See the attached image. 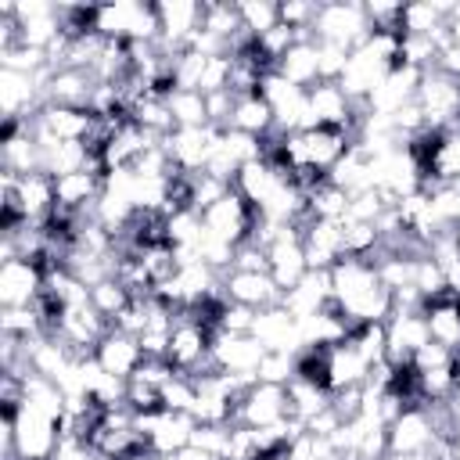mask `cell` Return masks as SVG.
<instances>
[{
  "label": "cell",
  "instance_id": "5bb4252c",
  "mask_svg": "<svg viewBox=\"0 0 460 460\" xmlns=\"http://www.w3.org/2000/svg\"><path fill=\"white\" fill-rule=\"evenodd\" d=\"M40 291H43V273L36 262H29V259L0 262V309L32 305Z\"/></svg>",
  "mask_w": 460,
  "mask_h": 460
},
{
  "label": "cell",
  "instance_id": "4fadbf2b",
  "mask_svg": "<svg viewBox=\"0 0 460 460\" xmlns=\"http://www.w3.org/2000/svg\"><path fill=\"white\" fill-rule=\"evenodd\" d=\"M420 68H410V65H395L385 83L367 97V111L370 115H395L402 104L417 101V86H420Z\"/></svg>",
  "mask_w": 460,
  "mask_h": 460
},
{
  "label": "cell",
  "instance_id": "8fae6325",
  "mask_svg": "<svg viewBox=\"0 0 460 460\" xmlns=\"http://www.w3.org/2000/svg\"><path fill=\"white\" fill-rule=\"evenodd\" d=\"M212 356L219 363V370L226 374H259V363L266 359V349L252 338V334H226V331H212ZM259 381V377H255Z\"/></svg>",
  "mask_w": 460,
  "mask_h": 460
},
{
  "label": "cell",
  "instance_id": "ac0fdd59",
  "mask_svg": "<svg viewBox=\"0 0 460 460\" xmlns=\"http://www.w3.org/2000/svg\"><path fill=\"white\" fill-rule=\"evenodd\" d=\"M101 194H104V176H97V172H90V169L54 176V198H58V208L86 212V208L97 205Z\"/></svg>",
  "mask_w": 460,
  "mask_h": 460
},
{
  "label": "cell",
  "instance_id": "277c9868",
  "mask_svg": "<svg viewBox=\"0 0 460 460\" xmlns=\"http://www.w3.org/2000/svg\"><path fill=\"white\" fill-rule=\"evenodd\" d=\"M208 352H212V327L180 309V316L172 323V334H169V363L180 374H190Z\"/></svg>",
  "mask_w": 460,
  "mask_h": 460
},
{
  "label": "cell",
  "instance_id": "d4e9b609",
  "mask_svg": "<svg viewBox=\"0 0 460 460\" xmlns=\"http://www.w3.org/2000/svg\"><path fill=\"white\" fill-rule=\"evenodd\" d=\"M237 14H241L244 32H252V36H262V32L280 25V7L273 0H241Z\"/></svg>",
  "mask_w": 460,
  "mask_h": 460
},
{
  "label": "cell",
  "instance_id": "30bf717a",
  "mask_svg": "<svg viewBox=\"0 0 460 460\" xmlns=\"http://www.w3.org/2000/svg\"><path fill=\"white\" fill-rule=\"evenodd\" d=\"M252 338L266 352H298L302 349V327H298V320L284 305L259 309L255 323H252Z\"/></svg>",
  "mask_w": 460,
  "mask_h": 460
},
{
  "label": "cell",
  "instance_id": "ba28073f",
  "mask_svg": "<svg viewBox=\"0 0 460 460\" xmlns=\"http://www.w3.org/2000/svg\"><path fill=\"white\" fill-rule=\"evenodd\" d=\"M137 424L147 435L155 456H176L180 449L190 446V435L198 428V420L190 413H169V410L155 413V417H137Z\"/></svg>",
  "mask_w": 460,
  "mask_h": 460
},
{
  "label": "cell",
  "instance_id": "4316f807",
  "mask_svg": "<svg viewBox=\"0 0 460 460\" xmlns=\"http://www.w3.org/2000/svg\"><path fill=\"white\" fill-rule=\"evenodd\" d=\"M255 377L266 385H288L295 377V352H266Z\"/></svg>",
  "mask_w": 460,
  "mask_h": 460
},
{
  "label": "cell",
  "instance_id": "52a82bcc",
  "mask_svg": "<svg viewBox=\"0 0 460 460\" xmlns=\"http://www.w3.org/2000/svg\"><path fill=\"white\" fill-rule=\"evenodd\" d=\"M435 424L428 406H406L392 424H388V456H406V453H424L435 446Z\"/></svg>",
  "mask_w": 460,
  "mask_h": 460
},
{
  "label": "cell",
  "instance_id": "5b68a950",
  "mask_svg": "<svg viewBox=\"0 0 460 460\" xmlns=\"http://www.w3.org/2000/svg\"><path fill=\"white\" fill-rule=\"evenodd\" d=\"M266 255H270V277L277 280L280 291L295 288V284L309 273L305 248H302V234H298L295 226H280L277 237L266 244Z\"/></svg>",
  "mask_w": 460,
  "mask_h": 460
},
{
  "label": "cell",
  "instance_id": "83f0119b",
  "mask_svg": "<svg viewBox=\"0 0 460 460\" xmlns=\"http://www.w3.org/2000/svg\"><path fill=\"white\" fill-rule=\"evenodd\" d=\"M234 108H237V97H234L230 90L205 93V115H208V126H216V129H230V122H234Z\"/></svg>",
  "mask_w": 460,
  "mask_h": 460
},
{
  "label": "cell",
  "instance_id": "7c38bea8",
  "mask_svg": "<svg viewBox=\"0 0 460 460\" xmlns=\"http://www.w3.org/2000/svg\"><path fill=\"white\" fill-rule=\"evenodd\" d=\"M223 288H226V298L237 302V305H248V309H270V305H280L284 291L277 288V280L270 273H244V270H226L223 273Z\"/></svg>",
  "mask_w": 460,
  "mask_h": 460
},
{
  "label": "cell",
  "instance_id": "4dcf8cb0",
  "mask_svg": "<svg viewBox=\"0 0 460 460\" xmlns=\"http://www.w3.org/2000/svg\"><path fill=\"white\" fill-rule=\"evenodd\" d=\"M158 460H176V456H158Z\"/></svg>",
  "mask_w": 460,
  "mask_h": 460
},
{
  "label": "cell",
  "instance_id": "e0dca14e",
  "mask_svg": "<svg viewBox=\"0 0 460 460\" xmlns=\"http://www.w3.org/2000/svg\"><path fill=\"white\" fill-rule=\"evenodd\" d=\"M331 302V270H309L295 288L284 291L280 305L295 316V320H305V316H316L320 309H327Z\"/></svg>",
  "mask_w": 460,
  "mask_h": 460
},
{
  "label": "cell",
  "instance_id": "d6986e66",
  "mask_svg": "<svg viewBox=\"0 0 460 460\" xmlns=\"http://www.w3.org/2000/svg\"><path fill=\"white\" fill-rule=\"evenodd\" d=\"M424 320H428V334L435 345L460 352V302H453L449 295H438L424 302Z\"/></svg>",
  "mask_w": 460,
  "mask_h": 460
},
{
  "label": "cell",
  "instance_id": "8992f818",
  "mask_svg": "<svg viewBox=\"0 0 460 460\" xmlns=\"http://www.w3.org/2000/svg\"><path fill=\"white\" fill-rule=\"evenodd\" d=\"M288 417V385H266L255 381L241 402H237V417L234 424H248V428H270L277 420Z\"/></svg>",
  "mask_w": 460,
  "mask_h": 460
},
{
  "label": "cell",
  "instance_id": "44dd1931",
  "mask_svg": "<svg viewBox=\"0 0 460 460\" xmlns=\"http://www.w3.org/2000/svg\"><path fill=\"white\" fill-rule=\"evenodd\" d=\"M18 198H22V208L29 216V223H43L54 208H58V198H54V176L47 172H29L18 180Z\"/></svg>",
  "mask_w": 460,
  "mask_h": 460
},
{
  "label": "cell",
  "instance_id": "6da1fadb",
  "mask_svg": "<svg viewBox=\"0 0 460 460\" xmlns=\"http://www.w3.org/2000/svg\"><path fill=\"white\" fill-rule=\"evenodd\" d=\"M259 223H262V212L255 208V205H248L234 187L216 201V205H208L205 212H201V226L208 230V234H216L219 241H226V244H244V241H252L255 237V230H259Z\"/></svg>",
  "mask_w": 460,
  "mask_h": 460
},
{
  "label": "cell",
  "instance_id": "2e32d148",
  "mask_svg": "<svg viewBox=\"0 0 460 460\" xmlns=\"http://www.w3.org/2000/svg\"><path fill=\"white\" fill-rule=\"evenodd\" d=\"M97 363L104 367V374H111V377H122V381H129L137 370H140V363H144V352H140V341L133 338V334H122V331H115V327H108V334L101 338V345H97Z\"/></svg>",
  "mask_w": 460,
  "mask_h": 460
},
{
  "label": "cell",
  "instance_id": "ffe728a7",
  "mask_svg": "<svg viewBox=\"0 0 460 460\" xmlns=\"http://www.w3.org/2000/svg\"><path fill=\"white\" fill-rule=\"evenodd\" d=\"M277 72H280L288 83L302 86V90L316 86V83H320V54H316V43H313V40H298V43L277 61Z\"/></svg>",
  "mask_w": 460,
  "mask_h": 460
},
{
  "label": "cell",
  "instance_id": "484cf974",
  "mask_svg": "<svg viewBox=\"0 0 460 460\" xmlns=\"http://www.w3.org/2000/svg\"><path fill=\"white\" fill-rule=\"evenodd\" d=\"M129 302H133V295H129L115 277H108V280H101V284H93V288H90V305H93L108 323H111V320H115Z\"/></svg>",
  "mask_w": 460,
  "mask_h": 460
},
{
  "label": "cell",
  "instance_id": "f1b7e54d",
  "mask_svg": "<svg viewBox=\"0 0 460 460\" xmlns=\"http://www.w3.org/2000/svg\"><path fill=\"white\" fill-rule=\"evenodd\" d=\"M252 323H255V309L237 305V302H226V305L219 309L216 331H226V334H252Z\"/></svg>",
  "mask_w": 460,
  "mask_h": 460
},
{
  "label": "cell",
  "instance_id": "603a6c76",
  "mask_svg": "<svg viewBox=\"0 0 460 460\" xmlns=\"http://www.w3.org/2000/svg\"><path fill=\"white\" fill-rule=\"evenodd\" d=\"M331 406V392L327 388H320V385H313V381H298V377H291L288 381V413L295 417V420H302V424H309L316 413H323Z\"/></svg>",
  "mask_w": 460,
  "mask_h": 460
},
{
  "label": "cell",
  "instance_id": "f546056e",
  "mask_svg": "<svg viewBox=\"0 0 460 460\" xmlns=\"http://www.w3.org/2000/svg\"><path fill=\"white\" fill-rule=\"evenodd\" d=\"M226 435H230V424H198L194 435H190V446H194V449H205V453H212V456H223Z\"/></svg>",
  "mask_w": 460,
  "mask_h": 460
},
{
  "label": "cell",
  "instance_id": "7402d4cb",
  "mask_svg": "<svg viewBox=\"0 0 460 460\" xmlns=\"http://www.w3.org/2000/svg\"><path fill=\"white\" fill-rule=\"evenodd\" d=\"M230 129H241L248 137H266L273 133V108L266 104L262 93H248V97H237V108H234V122Z\"/></svg>",
  "mask_w": 460,
  "mask_h": 460
},
{
  "label": "cell",
  "instance_id": "cb8c5ba5",
  "mask_svg": "<svg viewBox=\"0 0 460 460\" xmlns=\"http://www.w3.org/2000/svg\"><path fill=\"white\" fill-rule=\"evenodd\" d=\"M169 111L176 119V129H194V126H208L205 115V93L198 90H176L169 97Z\"/></svg>",
  "mask_w": 460,
  "mask_h": 460
},
{
  "label": "cell",
  "instance_id": "3957f363",
  "mask_svg": "<svg viewBox=\"0 0 460 460\" xmlns=\"http://www.w3.org/2000/svg\"><path fill=\"white\" fill-rule=\"evenodd\" d=\"M417 104L424 111V126L428 129H442L449 133L456 115H460V79L438 72V68H428L420 75V86H417Z\"/></svg>",
  "mask_w": 460,
  "mask_h": 460
},
{
  "label": "cell",
  "instance_id": "9a60e30c",
  "mask_svg": "<svg viewBox=\"0 0 460 460\" xmlns=\"http://www.w3.org/2000/svg\"><path fill=\"white\" fill-rule=\"evenodd\" d=\"M97 79L90 72L75 68H50L43 79V104H61V108H90Z\"/></svg>",
  "mask_w": 460,
  "mask_h": 460
},
{
  "label": "cell",
  "instance_id": "7a4b0ae2",
  "mask_svg": "<svg viewBox=\"0 0 460 460\" xmlns=\"http://www.w3.org/2000/svg\"><path fill=\"white\" fill-rule=\"evenodd\" d=\"M367 7L363 4H320L313 22V43H338V47H359L370 36Z\"/></svg>",
  "mask_w": 460,
  "mask_h": 460
},
{
  "label": "cell",
  "instance_id": "9c48e42d",
  "mask_svg": "<svg viewBox=\"0 0 460 460\" xmlns=\"http://www.w3.org/2000/svg\"><path fill=\"white\" fill-rule=\"evenodd\" d=\"M309 270H334L345 259V226L338 219H313L302 230Z\"/></svg>",
  "mask_w": 460,
  "mask_h": 460
}]
</instances>
